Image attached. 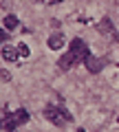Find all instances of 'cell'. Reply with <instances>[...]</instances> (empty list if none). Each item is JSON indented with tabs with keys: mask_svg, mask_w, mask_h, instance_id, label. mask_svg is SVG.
Segmentation results:
<instances>
[{
	"mask_svg": "<svg viewBox=\"0 0 119 132\" xmlns=\"http://www.w3.org/2000/svg\"><path fill=\"white\" fill-rule=\"evenodd\" d=\"M18 117H15V112L13 114H9V112H2V128H5L7 132H13L15 128H18Z\"/></svg>",
	"mask_w": 119,
	"mask_h": 132,
	"instance_id": "obj_3",
	"label": "cell"
},
{
	"mask_svg": "<svg viewBox=\"0 0 119 132\" xmlns=\"http://www.w3.org/2000/svg\"><path fill=\"white\" fill-rule=\"evenodd\" d=\"M29 53H31V51H29L27 44H18V55L20 57H29Z\"/></svg>",
	"mask_w": 119,
	"mask_h": 132,
	"instance_id": "obj_11",
	"label": "cell"
},
{
	"mask_svg": "<svg viewBox=\"0 0 119 132\" xmlns=\"http://www.w3.org/2000/svg\"><path fill=\"white\" fill-rule=\"evenodd\" d=\"M2 27H5L7 31H13V29H18V18H15V15H5V20H2Z\"/></svg>",
	"mask_w": 119,
	"mask_h": 132,
	"instance_id": "obj_8",
	"label": "cell"
},
{
	"mask_svg": "<svg viewBox=\"0 0 119 132\" xmlns=\"http://www.w3.org/2000/svg\"><path fill=\"white\" fill-rule=\"evenodd\" d=\"M15 117H18V121H20V123H27V121H29V112H27L24 108L15 110Z\"/></svg>",
	"mask_w": 119,
	"mask_h": 132,
	"instance_id": "obj_10",
	"label": "cell"
},
{
	"mask_svg": "<svg viewBox=\"0 0 119 132\" xmlns=\"http://www.w3.org/2000/svg\"><path fill=\"white\" fill-rule=\"evenodd\" d=\"M13 132H15V130H13Z\"/></svg>",
	"mask_w": 119,
	"mask_h": 132,
	"instance_id": "obj_16",
	"label": "cell"
},
{
	"mask_svg": "<svg viewBox=\"0 0 119 132\" xmlns=\"http://www.w3.org/2000/svg\"><path fill=\"white\" fill-rule=\"evenodd\" d=\"M117 121H119V117H117Z\"/></svg>",
	"mask_w": 119,
	"mask_h": 132,
	"instance_id": "obj_14",
	"label": "cell"
},
{
	"mask_svg": "<svg viewBox=\"0 0 119 132\" xmlns=\"http://www.w3.org/2000/svg\"><path fill=\"white\" fill-rule=\"evenodd\" d=\"M84 64H86V68H88L91 73H97V71L101 68V60H97V57H93V55H91V57H86Z\"/></svg>",
	"mask_w": 119,
	"mask_h": 132,
	"instance_id": "obj_6",
	"label": "cell"
},
{
	"mask_svg": "<svg viewBox=\"0 0 119 132\" xmlns=\"http://www.w3.org/2000/svg\"><path fill=\"white\" fill-rule=\"evenodd\" d=\"M49 2H51V5H57V2H62V0H49Z\"/></svg>",
	"mask_w": 119,
	"mask_h": 132,
	"instance_id": "obj_13",
	"label": "cell"
},
{
	"mask_svg": "<svg viewBox=\"0 0 119 132\" xmlns=\"http://www.w3.org/2000/svg\"><path fill=\"white\" fill-rule=\"evenodd\" d=\"M0 79H2V81H11V73L2 68V71H0Z\"/></svg>",
	"mask_w": 119,
	"mask_h": 132,
	"instance_id": "obj_12",
	"label": "cell"
},
{
	"mask_svg": "<svg viewBox=\"0 0 119 132\" xmlns=\"http://www.w3.org/2000/svg\"><path fill=\"white\" fill-rule=\"evenodd\" d=\"M80 132H84V130H80Z\"/></svg>",
	"mask_w": 119,
	"mask_h": 132,
	"instance_id": "obj_15",
	"label": "cell"
},
{
	"mask_svg": "<svg viewBox=\"0 0 119 132\" xmlns=\"http://www.w3.org/2000/svg\"><path fill=\"white\" fill-rule=\"evenodd\" d=\"M71 53L77 57V62L91 57V51H88V46H86V42H84V40H80V38H75L71 42Z\"/></svg>",
	"mask_w": 119,
	"mask_h": 132,
	"instance_id": "obj_2",
	"label": "cell"
},
{
	"mask_svg": "<svg viewBox=\"0 0 119 132\" xmlns=\"http://www.w3.org/2000/svg\"><path fill=\"white\" fill-rule=\"evenodd\" d=\"M99 31L104 33V35H113L115 38V29H113V22H110V20H101L99 22Z\"/></svg>",
	"mask_w": 119,
	"mask_h": 132,
	"instance_id": "obj_9",
	"label": "cell"
},
{
	"mask_svg": "<svg viewBox=\"0 0 119 132\" xmlns=\"http://www.w3.org/2000/svg\"><path fill=\"white\" fill-rule=\"evenodd\" d=\"M44 117H46L51 123H55V126H64L66 121H71V114H68L66 110L55 108V106H49V108L44 110Z\"/></svg>",
	"mask_w": 119,
	"mask_h": 132,
	"instance_id": "obj_1",
	"label": "cell"
},
{
	"mask_svg": "<svg viewBox=\"0 0 119 132\" xmlns=\"http://www.w3.org/2000/svg\"><path fill=\"white\" fill-rule=\"evenodd\" d=\"M2 60H7V62H15V60H18V48L2 46Z\"/></svg>",
	"mask_w": 119,
	"mask_h": 132,
	"instance_id": "obj_7",
	"label": "cell"
},
{
	"mask_svg": "<svg viewBox=\"0 0 119 132\" xmlns=\"http://www.w3.org/2000/svg\"><path fill=\"white\" fill-rule=\"evenodd\" d=\"M73 64H77V57L73 55L71 51L64 53V55L60 57V68H62V71H68V68H73Z\"/></svg>",
	"mask_w": 119,
	"mask_h": 132,
	"instance_id": "obj_5",
	"label": "cell"
},
{
	"mask_svg": "<svg viewBox=\"0 0 119 132\" xmlns=\"http://www.w3.org/2000/svg\"><path fill=\"white\" fill-rule=\"evenodd\" d=\"M64 42H66V38H64V33L62 31H57V33H53L51 38H49V48H51V51H57V48H62L64 46Z\"/></svg>",
	"mask_w": 119,
	"mask_h": 132,
	"instance_id": "obj_4",
	"label": "cell"
}]
</instances>
